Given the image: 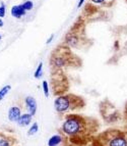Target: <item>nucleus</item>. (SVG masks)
I'll use <instances>...</instances> for the list:
<instances>
[{
	"label": "nucleus",
	"mask_w": 127,
	"mask_h": 146,
	"mask_svg": "<svg viewBox=\"0 0 127 146\" xmlns=\"http://www.w3.org/2000/svg\"><path fill=\"white\" fill-rule=\"evenodd\" d=\"M83 130V121L79 117L71 115L64 121L62 132L67 136H75Z\"/></svg>",
	"instance_id": "f257e3e1"
},
{
	"label": "nucleus",
	"mask_w": 127,
	"mask_h": 146,
	"mask_svg": "<svg viewBox=\"0 0 127 146\" xmlns=\"http://www.w3.org/2000/svg\"><path fill=\"white\" fill-rule=\"evenodd\" d=\"M72 106L71 97L68 95H61L55 99L54 101V108L59 113H64L68 111Z\"/></svg>",
	"instance_id": "f03ea898"
},
{
	"label": "nucleus",
	"mask_w": 127,
	"mask_h": 146,
	"mask_svg": "<svg viewBox=\"0 0 127 146\" xmlns=\"http://www.w3.org/2000/svg\"><path fill=\"white\" fill-rule=\"evenodd\" d=\"M106 146H127V136L122 132H111V136L108 137Z\"/></svg>",
	"instance_id": "7ed1b4c3"
},
{
	"label": "nucleus",
	"mask_w": 127,
	"mask_h": 146,
	"mask_svg": "<svg viewBox=\"0 0 127 146\" xmlns=\"http://www.w3.org/2000/svg\"><path fill=\"white\" fill-rule=\"evenodd\" d=\"M25 105L26 108H27V113H29L31 115L34 117L36 113H37V110H38V103L37 100L35 99V97L33 96H27L25 98Z\"/></svg>",
	"instance_id": "20e7f679"
},
{
	"label": "nucleus",
	"mask_w": 127,
	"mask_h": 146,
	"mask_svg": "<svg viewBox=\"0 0 127 146\" xmlns=\"http://www.w3.org/2000/svg\"><path fill=\"white\" fill-rule=\"evenodd\" d=\"M22 110L18 106H11L7 111V117L10 122L17 123V121L22 117Z\"/></svg>",
	"instance_id": "39448f33"
},
{
	"label": "nucleus",
	"mask_w": 127,
	"mask_h": 146,
	"mask_svg": "<svg viewBox=\"0 0 127 146\" xmlns=\"http://www.w3.org/2000/svg\"><path fill=\"white\" fill-rule=\"evenodd\" d=\"M10 12H11V15L13 17H15V19H20L22 17L26 15V10L24 9L22 5H14V6H12Z\"/></svg>",
	"instance_id": "423d86ee"
},
{
	"label": "nucleus",
	"mask_w": 127,
	"mask_h": 146,
	"mask_svg": "<svg viewBox=\"0 0 127 146\" xmlns=\"http://www.w3.org/2000/svg\"><path fill=\"white\" fill-rule=\"evenodd\" d=\"M32 119H33V115L26 112V113H22V117H20V119L17 121V125L20 127H27L32 123Z\"/></svg>",
	"instance_id": "0eeeda50"
},
{
	"label": "nucleus",
	"mask_w": 127,
	"mask_h": 146,
	"mask_svg": "<svg viewBox=\"0 0 127 146\" xmlns=\"http://www.w3.org/2000/svg\"><path fill=\"white\" fill-rule=\"evenodd\" d=\"M62 142H63V137L61 135H52L48 140V146H59Z\"/></svg>",
	"instance_id": "6e6552de"
},
{
	"label": "nucleus",
	"mask_w": 127,
	"mask_h": 146,
	"mask_svg": "<svg viewBox=\"0 0 127 146\" xmlns=\"http://www.w3.org/2000/svg\"><path fill=\"white\" fill-rule=\"evenodd\" d=\"M66 64V59L64 58L63 56L59 55V56H53V66L57 68H63Z\"/></svg>",
	"instance_id": "1a4fd4ad"
},
{
	"label": "nucleus",
	"mask_w": 127,
	"mask_h": 146,
	"mask_svg": "<svg viewBox=\"0 0 127 146\" xmlns=\"http://www.w3.org/2000/svg\"><path fill=\"white\" fill-rule=\"evenodd\" d=\"M65 40H66V42H67V44L71 47H75L78 43V38L74 34H72V33L67 34Z\"/></svg>",
	"instance_id": "9d476101"
},
{
	"label": "nucleus",
	"mask_w": 127,
	"mask_h": 146,
	"mask_svg": "<svg viewBox=\"0 0 127 146\" xmlns=\"http://www.w3.org/2000/svg\"><path fill=\"white\" fill-rule=\"evenodd\" d=\"M10 89H11V86L10 85H5L0 89V101H2V100L4 99L5 96L9 93Z\"/></svg>",
	"instance_id": "9b49d317"
},
{
	"label": "nucleus",
	"mask_w": 127,
	"mask_h": 146,
	"mask_svg": "<svg viewBox=\"0 0 127 146\" xmlns=\"http://www.w3.org/2000/svg\"><path fill=\"white\" fill-rule=\"evenodd\" d=\"M39 131V124L38 123H34L32 126L29 127V129L27 130V136H34L36 135Z\"/></svg>",
	"instance_id": "f8f14e48"
},
{
	"label": "nucleus",
	"mask_w": 127,
	"mask_h": 146,
	"mask_svg": "<svg viewBox=\"0 0 127 146\" xmlns=\"http://www.w3.org/2000/svg\"><path fill=\"white\" fill-rule=\"evenodd\" d=\"M43 76V62H40L38 64V68H36V71L34 73V78L35 79H41Z\"/></svg>",
	"instance_id": "ddd939ff"
},
{
	"label": "nucleus",
	"mask_w": 127,
	"mask_h": 146,
	"mask_svg": "<svg viewBox=\"0 0 127 146\" xmlns=\"http://www.w3.org/2000/svg\"><path fill=\"white\" fill-rule=\"evenodd\" d=\"M42 88H43V93H44L45 97L48 98L50 95V91H49V84L47 81H43L42 82Z\"/></svg>",
	"instance_id": "4468645a"
},
{
	"label": "nucleus",
	"mask_w": 127,
	"mask_h": 146,
	"mask_svg": "<svg viewBox=\"0 0 127 146\" xmlns=\"http://www.w3.org/2000/svg\"><path fill=\"white\" fill-rule=\"evenodd\" d=\"M22 5L26 11H27V10H32L33 7H34V3H33V1H31V0H27L25 3H22Z\"/></svg>",
	"instance_id": "2eb2a0df"
},
{
	"label": "nucleus",
	"mask_w": 127,
	"mask_h": 146,
	"mask_svg": "<svg viewBox=\"0 0 127 146\" xmlns=\"http://www.w3.org/2000/svg\"><path fill=\"white\" fill-rule=\"evenodd\" d=\"M5 11H6L5 5L3 4V3H1V5H0V17H5Z\"/></svg>",
	"instance_id": "dca6fc26"
},
{
	"label": "nucleus",
	"mask_w": 127,
	"mask_h": 146,
	"mask_svg": "<svg viewBox=\"0 0 127 146\" xmlns=\"http://www.w3.org/2000/svg\"><path fill=\"white\" fill-rule=\"evenodd\" d=\"M0 146H10V144L6 139L0 138Z\"/></svg>",
	"instance_id": "f3484780"
},
{
	"label": "nucleus",
	"mask_w": 127,
	"mask_h": 146,
	"mask_svg": "<svg viewBox=\"0 0 127 146\" xmlns=\"http://www.w3.org/2000/svg\"><path fill=\"white\" fill-rule=\"evenodd\" d=\"M53 39H54V34H51V35H50L49 38H48V40H47V41H46V44H47V45H48V44L51 43V42L53 41Z\"/></svg>",
	"instance_id": "a211bd4d"
},
{
	"label": "nucleus",
	"mask_w": 127,
	"mask_h": 146,
	"mask_svg": "<svg viewBox=\"0 0 127 146\" xmlns=\"http://www.w3.org/2000/svg\"><path fill=\"white\" fill-rule=\"evenodd\" d=\"M84 1H86V0H79V2H78V5H77L78 7H81V5L83 4V2H84Z\"/></svg>",
	"instance_id": "6ab92c4d"
},
{
	"label": "nucleus",
	"mask_w": 127,
	"mask_h": 146,
	"mask_svg": "<svg viewBox=\"0 0 127 146\" xmlns=\"http://www.w3.org/2000/svg\"><path fill=\"white\" fill-rule=\"evenodd\" d=\"M93 2H95V3H102L104 0H92Z\"/></svg>",
	"instance_id": "aec40b11"
},
{
	"label": "nucleus",
	"mask_w": 127,
	"mask_h": 146,
	"mask_svg": "<svg viewBox=\"0 0 127 146\" xmlns=\"http://www.w3.org/2000/svg\"><path fill=\"white\" fill-rule=\"evenodd\" d=\"M3 24H4V23H3V21L1 20V17H0V27H3Z\"/></svg>",
	"instance_id": "412c9836"
},
{
	"label": "nucleus",
	"mask_w": 127,
	"mask_h": 146,
	"mask_svg": "<svg viewBox=\"0 0 127 146\" xmlns=\"http://www.w3.org/2000/svg\"><path fill=\"white\" fill-rule=\"evenodd\" d=\"M1 38H2V36H1V34H0V40H1Z\"/></svg>",
	"instance_id": "4be33fe9"
},
{
	"label": "nucleus",
	"mask_w": 127,
	"mask_h": 146,
	"mask_svg": "<svg viewBox=\"0 0 127 146\" xmlns=\"http://www.w3.org/2000/svg\"><path fill=\"white\" fill-rule=\"evenodd\" d=\"M126 124H127V121H126Z\"/></svg>",
	"instance_id": "5701e85b"
}]
</instances>
